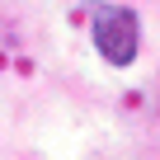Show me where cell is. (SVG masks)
Returning <instances> with one entry per match:
<instances>
[{
  "instance_id": "1",
  "label": "cell",
  "mask_w": 160,
  "mask_h": 160,
  "mask_svg": "<svg viewBox=\"0 0 160 160\" xmlns=\"http://www.w3.org/2000/svg\"><path fill=\"white\" fill-rule=\"evenodd\" d=\"M94 47L108 66H132L141 47V24L127 5H94Z\"/></svg>"
}]
</instances>
